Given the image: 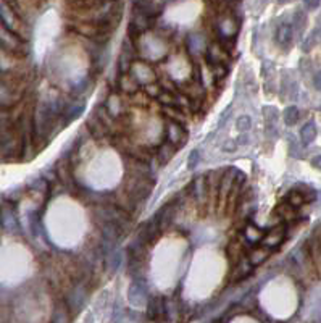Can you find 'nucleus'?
Masks as SVG:
<instances>
[{
    "label": "nucleus",
    "instance_id": "4468645a",
    "mask_svg": "<svg viewBox=\"0 0 321 323\" xmlns=\"http://www.w3.org/2000/svg\"><path fill=\"white\" fill-rule=\"evenodd\" d=\"M199 160H200V154H199V150H192V152H191V156H189V158H187V165H189L191 170H192V168L197 166Z\"/></svg>",
    "mask_w": 321,
    "mask_h": 323
},
{
    "label": "nucleus",
    "instance_id": "0eeeda50",
    "mask_svg": "<svg viewBox=\"0 0 321 323\" xmlns=\"http://www.w3.org/2000/svg\"><path fill=\"white\" fill-rule=\"evenodd\" d=\"M278 40L281 46H289L292 40V28L289 24H281L278 28Z\"/></svg>",
    "mask_w": 321,
    "mask_h": 323
},
{
    "label": "nucleus",
    "instance_id": "a211bd4d",
    "mask_svg": "<svg viewBox=\"0 0 321 323\" xmlns=\"http://www.w3.org/2000/svg\"><path fill=\"white\" fill-rule=\"evenodd\" d=\"M304 2H305V5L309 6L310 10H315V8H318V6H320L321 0H304Z\"/></svg>",
    "mask_w": 321,
    "mask_h": 323
},
{
    "label": "nucleus",
    "instance_id": "423d86ee",
    "mask_svg": "<svg viewBox=\"0 0 321 323\" xmlns=\"http://www.w3.org/2000/svg\"><path fill=\"white\" fill-rule=\"evenodd\" d=\"M84 108H86V104L84 102H74V104H71L66 108V112H65V122L66 123L73 122L74 118H78L82 114V112H84Z\"/></svg>",
    "mask_w": 321,
    "mask_h": 323
},
{
    "label": "nucleus",
    "instance_id": "6ab92c4d",
    "mask_svg": "<svg viewBox=\"0 0 321 323\" xmlns=\"http://www.w3.org/2000/svg\"><path fill=\"white\" fill-rule=\"evenodd\" d=\"M313 84H315V88H317L318 90H321V72H318V73L315 74V78H313Z\"/></svg>",
    "mask_w": 321,
    "mask_h": 323
},
{
    "label": "nucleus",
    "instance_id": "2eb2a0df",
    "mask_svg": "<svg viewBox=\"0 0 321 323\" xmlns=\"http://www.w3.org/2000/svg\"><path fill=\"white\" fill-rule=\"evenodd\" d=\"M237 128H239V131H247L250 128V116H247V115L241 116L239 120H237Z\"/></svg>",
    "mask_w": 321,
    "mask_h": 323
},
{
    "label": "nucleus",
    "instance_id": "f257e3e1",
    "mask_svg": "<svg viewBox=\"0 0 321 323\" xmlns=\"http://www.w3.org/2000/svg\"><path fill=\"white\" fill-rule=\"evenodd\" d=\"M315 198H317V192L313 191V189L307 188V191H300L299 188H296V189H292V191L288 194L286 200H288L289 206L299 207V206H304V204H307V202L315 200Z\"/></svg>",
    "mask_w": 321,
    "mask_h": 323
},
{
    "label": "nucleus",
    "instance_id": "f03ea898",
    "mask_svg": "<svg viewBox=\"0 0 321 323\" xmlns=\"http://www.w3.org/2000/svg\"><path fill=\"white\" fill-rule=\"evenodd\" d=\"M128 298H129V302L134 306H139L145 298H147V288H145V284L141 280H136V282L131 283Z\"/></svg>",
    "mask_w": 321,
    "mask_h": 323
},
{
    "label": "nucleus",
    "instance_id": "ddd939ff",
    "mask_svg": "<svg viewBox=\"0 0 321 323\" xmlns=\"http://www.w3.org/2000/svg\"><path fill=\"white\" fill-rule=\"evenodd\" d=\"M181 138V128L178 124H170L168 126V141L170 142H178Z\"/></svg>",
    "mask_w": 321,
    "mask_h": 323
},
{
    "label": "nucleus",
    "instance_id": "6e6552de",
    "mask_svg": "<svg viewBox=\"0 0 321 323\" xmlns=\"http://www.w3.org/2000/svg\"><path fill=\"white\" fill-rule=\"evenodd\" d=\"M283 241V231L281 228H276L273 231H270L268 236L263 238V246H267V248H273V246L279 244Z\"/></svg>",
    "mask_w": 321,
    "mask_h": 323
},
{
    "label": "nucleus",
    "instance_id": "7ed1b4c3",
    "mask_svg": "<svg viewBox=\"0 0 321 323\" xmlns=\"http://www.w3.org/2000/svg\"><path fill=\"white\" fill-rule=\"evenodd\" d=\"M166 312V307L162 298H153L149 302V318L150 320H160Z\"/></svg>",
    "mask_w": 321,
    "mask_h": 323
},
{
    "label": "nucleus",
    "instance_id": "20e7f679",
    "mask_svg": "<svg viewBox=\"0 0 321 323\" xmlns=\"http://www.w3.org/2000/svg\"><path fill=\"white\" fill-rule=\"evenodd\" d=\"M317 126H315V123L313 122H309L302 130H300V139H302V142L305 144V146H309V144H312L313 141L317 139Z\"/></svg>",
    "mask_w": 321,
    "mask_h": 323
},
{
    "label": "nucleus",
    "instance_id": "f8f14e48",
    "mask_svg": "<svg viewBox=\"0 0 321 323\" xmlns=\"http://www.w3.org/2000/svg\"><path fill=\"white\" fill-rule=\"evenodd\" d=\"M194 189H195V196H197V199L202 200L204 199V192H205V180L204 178H199V180H195L194 182Z\"/></svg>",
    "mask_w": 321,
    "mask_h": 323
},
{
    "label": "nucleus",
    "instance_id": "aec40b11",
    "mask_svg": "<svg viewBox=\"0 0 321 323\" xmlns=\"http://www.w3.org/2000/svg\"><path fill=\"white\" fill-rule=\"evenodd\" d=\"M312 165L318 168V170H321V156H315L312 158Z\"/></svg>",
    "mask_w": 321,
    "mask_h": 323
},
{
    "label": "nucleus",
    "instance_id": "1a4fd4ad",
    "mask_svg": "<svg viewBox=\"0 0 321 323\" xmlns=\"http://www.w3.org/2000/svg\"><path fill=\"white\" fill-rule=\"evenodd\" d=\"M270 256V249L267 246H263V248H258L252 252V256H250V264L252 265H258L262 264L263 260H267V257Z\"/></svg>",
    "mask_w": 321,
    "mask_h": 323
},
{
    "label": "nucleus",
    "instance_id": "f3484780",
    "mask_svg": "<svg viewBox=\"0 0 321 323\" xmlns=\"http://www.w3.org/2000/svg\"><path fill=\"white\" fill-rule=\"evenodd\" d=\"M113 323H124V312L120 307H116L113 312Z\"/></svg>",
    "mask_w": 321,
    "mask_h": 323
},
{
    "label": "nucleus",
    "instance_id": "9b49d317",
    "mask_svg": "<svg viewBox=\"0 0 321 323\" xmlns=\"http://www.w3.org/2000/svg\"><path fill=\"white\" fill-rule=\"evenodd\" d=\"M246 238H247V241H250V242H257V241L263 240L265 233H263V231H258V228H255V226H249L246 230Z\"/></svg>",
    "mask_w": 321,
    "mask_h": 323
},
{
    "label": "nucleus",
    "instance_id": "39448f33",
    "mask_svg": "<svg viewBox=\"0 0 321 323\" xmlns=\"http://www.w3.org/2000/svg\"><path fill=\"white\" fill-rule=\"evenodd\" d=\"M84 300H86V291L84 288H76L74 292L71 294V298H69V306H71L73 310L78 312L79 308L84 306Z\"/></svg>",
    "mask_w": 321,
    "mask_h": 323
},
{
    "label": "nucleus",
    "instance_id": "dca6fc26",
    "mask_svg": "<svg viewBox=\"0 0 321 323\" xmlns=\"http://www.w3.org/2000/svg\"><path fill=\"white\" fill-rule=\"evenodd\" d=\"M294 23H296V30H302L305 26V15L302 12H297L294 16Z\"/></svg>",
    "mask_w": 321,
    "mask_h": 323
},
{
    "label": "nucleus",
    "instance_id": "9d476101",
    "mask_svg": "<svg viewBox=\"0 0 321 323\" xmlns=\"http://www.w3.org/2000/svg\"><path fill=\"white\" fill-rule=\"evenodd\" d=\"M283 118H284V123L288 124V126H294L299 120V110L297 107H294V105H291V107H288L284 112H283Z\"/></svg>",
    "mask_w": 321,
    "mask_h": 323
}]
</instances>
